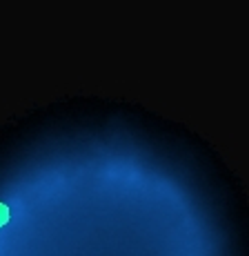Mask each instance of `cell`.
<instances>
[{"instance_id": "obj_1", "label": "cell", "mask_w": 249, "mask_h": 256, "mask_svg": "<svg viewBox=\"0 0 249 256\" xmlns=\"http://www.w3.org/2000/svg\"><path fill=\"white\" fill-rule=\"evenodd\" d=\"M7 223H9V208L4 203H0V228Z\"/></svg>"}]
</instances>
